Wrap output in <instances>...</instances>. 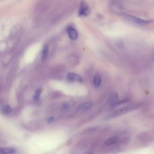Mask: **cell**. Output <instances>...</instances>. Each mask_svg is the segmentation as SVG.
<instances>
[{
    "mask_svg": "<svg viewBox=\"0 0 154 154\" xmlns=\"http://www.w3.org/2000/svg\"><path fill=\"white\" fill-rule=\"evenodd\" d=\"M137 107V105H130L121 108L114 111L109 115H108V116L107 117V119H112V118H115V117L122 116L125 114H126V113L135 109Z\"/></svg>",
    "mask_w": 154,
    "mask_h": 154,
    "instance_id": "6da1fadb",
    "label": "cell"
},
{
    "mask_svg": "<svg viewBox=\"0 0 154 154\" xmlns=\"http://www.w3.org/2000/svg\"><path fill=\"white\" fill-rule=\"evenodd\" d=\"M48 54H49V48L48 46L45 45L42 50V58L43 60H45L48 56Z\"/></svg>",
    "mask_w": 154,
    "mask_h": 154,
    "instance_id": "9c48e42d",
    "label": "cell"
},
{
    "mask_svg": "<svg viewBox=\"0 0 154 154\" xmlns=\"http://www.w3.org/2000/svg\"><path fill=\"white\" fill-rule=\"evenodd\" d=\"M125 18L128 22L132 23L133 24H135L137 25H140V26L145 25L150 22V20L143 19L132 15H126L125 16Z\"/></svg>",
    "mask_w": 154,
    "mask_h": 154,
    "instance_id": "7a4b0ae2",
    "label": "cell"
},
{
    "mask_svg": "<svg viewBox=\"0 0 154 154\" xmlns=\"http://www.w3.org/2000/svg\"><path fill=\"white\" fill-rule=\"evenodd\" d=\"M66 79L69 81H72V82H75V81L82 82V77L79 75L73 72L68 73L66 75Z\"/></svg>",
    "mask_w": 154,
    "mask_h": 154,
    "instance_id": "277c9868",
    "label": "cell"
},
{
    "mask_svg": "<svg viewBox=\"0 0 154 154\" xmlns=\"http://www.w3.org/2000/svg\"><path fill=\"white\" fill-rule=\"evenodd\" d=\"M15 150L10 147H1L0 148V154H11L15 153Z\"/></svg>",
    "mask_w": 154,
    "mask_h": 154,
    "instance_id": "ba28073f",
    "label": "cell"
},
{
    "mask_svg": "<svg viewBox=\"0 0 154 154\" xmlns=\"http://www.w3.org/2000/svg\"><path fill=\"white\" fill-rule=\"evenodd\" d=\"M117 141V138H116V137H111V138H109V139H108L106 142H105V144L106 145H111V144H114L115 143H116Z\"/></svg>",
    "mask_w": 154,
    "mask_h": 154,
    "instance_id": "7c38bea8",
    "label": "cell"
},
{
    "mask_svg": "<svg viewBox=\"0 0 154 154\" xmlns=\"http://www.w3.org/2000/svg\"><path fill=\"white\" fill-rule=\"evenodd\" d=\"M101 82H102V79H101V78L99 76L96 75L94 77V78H93V84H94V85L96 87H99L101 84Z\"/></svg>",
    "mask_w": 154,
    "mask_h": 154,
    "instance_id": "30bf717a",
    "label": "cell"
},
{
    "mask_svg": "<svg viewBox=\"0 0 154 154\" xmlns=\"http://www.w3.org/2000/svg\"><path fill=\"white\" fill-rule=\"evenodd\" d=\"M41 93H42L41 89H38V90H37L35 91V94L34 96V99L35 100H38L39 99L40 94H41Z\"/></svg>",
    "mask_w": 154,
    "mask_h": 154,
    "instance_id": "4fadbf2b",
    "label": "cell"
},
{
    "mask_svg": "<svg viewBox=\"0 0 154 154\" xmlns=\"http://www.w3.org/2000/svg\"><path fill=\"white\" fill-rule=\"evenodd\" d=\"M93 106L92 103L90 102H86L83 103H82L79 106V109L81 111H85L88 109H90L91 107Z\"/></svg>",
    "mask_w": 154,
    "mask_h": 154,
    "instance_id": "52a82bcc",
    "label": "cell"
},
{
    "mask_svg": "<svg viewBox=\"0 0 154 154\" xmlns=\"http://www.w3.org/2000/svg\"><path fill=\"white\" fill-rule=\"evenodd\" d=\"M110 8L112 10V11H116L118 13H122L123 11V7L121 5L119 2L112 1L110 4Z\"/></svg>",
    "mask_w": 154,
    "mask_h": 154,
    "instance_id": "8992f818",
    "label": "cell"
},
{
    "mask_svg": "<svg viewBox=\"0 0 154 154\" xmlns=\"http://www.w3.org/2000/svg\"><path fill=\"white\" fill-rule=\"evenodd\" d=\"M90 13V8L88 4L85 1H82L80 3L78 10V15L81 17H85Z\"/></svg>",
    "mask_w": 154,
    "mask_h": 154,
    "instance_id": "3957f363",
    "label": "cell"
},
{
    "mask_svg": "<svg viewBox=\"0 0 154 154\" xmlns=\"http://www.w3.org/2000/svg\"><path fill=\"white\" fill-rule=\"evenodd\" d=\"M1 111L3 112V114H8L11 112V108L9 105H5L2 106V107L1 108Z\"/></svg>",
    "mask_w": 154,
    "mask_h": 154,
    "instance_id": "8fae6325",
    "label": "cell"
},
{
    "mask_svg": "<svg viewBox=\"0 0 154 154\" xmlns=\"http://www.w3.org/2000/svg\"><path fill=\"white\" fill-rule=\"evenodd\" d=\"M67 33L70 38L72 40H76L78 38V34L76 29L72 26H69L67 27Z\"/></svg>",
    "mask_w": 154,
    "mask_h": 154,
    "instance_id": "5b68a950",
    "label": "cell"
},
{
    "mask_svg": "<svg viewBox=\"0 0 154 154\" xmlns=\"http://www.w3.org/2000/svg\"><path fill=\"white\" fill-rule=\"evenodd\" d=\"M117 101V96H114V94H113V95L111 97L109 102H110V103H111V105H112V104H114L115 103H116Z\"/></svg>",
    "mask_w": 154,
    "mask_h": 154,
    "instance_id": "5bb4252c",
    "label": "cell"
}]
</instances>
